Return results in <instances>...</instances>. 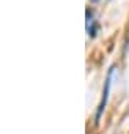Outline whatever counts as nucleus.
<instances>
[{
	"mask_svg": "<svg viewBox=\"0 0 129 134\" xmlns=\"http://www.w3.org/2000/svg\"><path fill=\"white\" fill-rule=\"evenodd\" d=\"M113 73H115V68H110V70H109V73H107V77H105V82H104V90H102V98H101V103H99V106H98L96 120H99V117L102 115V112H104V109H105L107 98H109V92H110V85H112Z\"/></svg>",
	"mask_w": 129,
	"mask_h": 134,
	"instance_id": "f257e3e1",
	"label": "nucleus"
},
{
	"mask_svg": "<svg viewBox=\"0 0 129 134\" xmlns=\"http://www.w3.org/2000/svg\"><path fill=\"white\" fill-rule=\"evenodd\" d=\"M87 30H88V35H90V36H95V35H96L95 19H93V14H91L90 11H87Z\"/></svg>",
	"mask_w": 129,
	"mask_h": 134,
	"instance_id": "f03ea898",
	"label": "nucleus"
},
{
	"mask_svg": "<svg viewBox=\"0 0 129 134\" xmlns=\"http://www.w3.org/2000/svg\"><path fill=\"white\" fill-rule=\"evenodd\" d=\"M93 2H98V0H93Z\"/></svg>",
	"mask_w": 129,
	"mask_h": 134,
	"instance_id": "7ed1b4c3",
	"label": "nucleus"
}]
</instances>
